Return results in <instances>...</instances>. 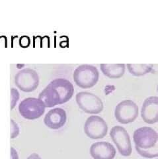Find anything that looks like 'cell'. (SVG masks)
<instances>
[{
  "label": "cell",
  "instance_id": "obj_1",
  "mask_svg": "<svg viewBox=\"0 0 158 159\" xmlns=\"http://www.w3.org/2000/svg\"><path fill=\"white\" fill-rule=\"evenodd\" d=\"M73 84L65 78L53 80L39 93L38 98L47 107H52L70 100L73 96Z\"/></svg>",
  "mask_w": 158,
  "mask_h": 159
},
{
  "label": "cell",
  "instance_id": "obj_2",
  "mask_svg": "<svg viewBox=\"0 0 158 159\" xmlns=\"http://www.w3.org/2000/svg\"><path fill=\"white\" fill-rule=\"evenodd\" d=\"M99 72L97 67L90 64H81L73 72V78L76 84L81 88H90L97 84Z\"/></svg>",
  "mask_w": 158,
  "mask_h": 159
},
{
  "label": "cell",
  "instance_id": "obj_3",
  "mask_svg": "<svg viewBox=\"0 0 158 159\" xmlns=\"http://www.w3.org/2000/svg\"><path fill=\"white\" fill-rule=\"evenodd\" d=\"M45 107L44 103L39 98H27L19 103V111L24 118L33 120L43 115Z\"/></svg>",
  "mask_w": 158,
  "mask_h": 159
},
{
  "label": "cell",
  "instance_id": "obj_4",
  "mask_svg": "<svg viewBox=\"0 0 158 159\" xmlns=\"http://www.w3.org/2000/svg\"><path fill=\"white\" fill-rule=\"evenodd\" d=\"M76 102L83 111L87 113L97 114L103 109L101 99L95 94L88 92H80L77 93Z\"/></svg>",
  "mask_w": 158,
  "mask_h": 159
},
{
  "label": "cell",
  "instance_id": "obj_5",
  "mask_svg": "<svg viewBox=\"0 0 158 159\" xmlns=\"http://www.w3.org/2000/svg\"><path fill=\"white\" fill-rule=\"evenodd\" d=\"M15 83L23 92H33L38 86V74L34 70L30 68L22 69L15 76Z\"/></svg>",
  "mask_w": 158,
  "mask_h": 159
},
{
  "label": "cell",
  "instance_id": "obj_6",
  "mask_svg": "<svg viewBox=\"0 0 158 159\" xmlns=\"http://www.w3.org/2000/svg\"><path fill=\"white\" fill-rule=\"evenodd\" d=\"M110 136L116 145L121 155L129 157L132 154V143L129 134L122 126L113 127L110 132Z\"/></svg>",
  "mask_w": 158,
  "mask_h": 159
},
{
  "label": "cell",
  "instance_id": "obj_7",
  "mask_svg": "<svg viewBox=\"0 0 158 159\" xmlns=\"http://www.w3.org/2000/svg\"><path fill=\"white\" fill-rule=\"evenodd\" d=\"M138 116V107L130 99H125L118 103L115 110L116 120L122 124H128L134 121Z\"/></svg>",
  "mask_w": 158,
  "mask_h": 159
},
{
  "label": "cell",
  "instance_id": "obj_8",
  "mask_svg": "<svg viewBox=\"0 0 158 159\" xmlns=\"http://www.w3.org/2000/svg\"><path fill=\"white\" fill-rule=\"evenodd\" d=\"M157 133L154 129L145 126L135 130L133 135V140L135 147L147 149L157 145Z\"/></svg>",
  "mask_w": 158,
  "mask_h": 159
},
{
  "label": "cell",
  "instance_id": "obj_9",
  "mask_svg": "<svg viewBox=\"0 0 158 159\" xmlns=\"http://www.w3.org/2000/svg\"><path fill=\"white\" fill-rule=\"evenodd\" d=\"M108 126L106 121L98 116L89 117L84 124V132L91 139H99L107 133Z\"/></svg>",
  "mask_w": 158,
  "mask_h": 159
},
{
  "label": "cell",
  "instance_id": "obj_10",
  "mask_svg": "<svg viewBox=\"0 0 158 159\" xmlns=\"http://www.w3.org/2000/svg\"><path fill=\"white\" fill-rule=\"evenodd\" d=\"M141 116L143 121L148 124H154L158 121V98L150 96L142 104Z\"/></svg>",
  "mask_w": 158,
  "mask_h": 159
},
{
  "label": "cell",
  "instance_id": "obj_11",
  "mask_svg": "<svg viewBox=\"0 0 158 159\" xmlns=\"http://www.w3.org/2000/svg\"><path fill=\"white\" fill-rule=\"evenodd\" d=\"M90 154L94 159H113L116 155V149L108 142H97L91 145Z\"/></svg>",
  "mask_w": 158,
  "mask_h": 159
},
{
  "label": "cell",
  "instance_id": "obj_12",
  "mask_svg": "<svg viewBox=\"0 0 158 159\" xmlns=\"http://www.w3.org/2000/svg\"><path fill=\"white\" fill-rule=\"evenodd\" d=\"M66 113L60 107L54 108L49 111L44 118V124L51 129H59L66 122Z\"/></svg>",
  "mask_w": 158,
  "mask_h": 159
},
{
  "label": "cell",
  "instance_id": "obj_13",
  "mask_svg": "<svg viewBox=\"0 0 158 159\" xmlns=\"http://www.w3.org/2000/svg\"><path fill=\"white\" fill-rule=\"evenodd\" d=\"M100 68L105 76L111 78H118L124 75L125 64H101Z\"/></svg>",
  "mask_w": 158,
  "mask_h": 159
},
{
  "label": "cell",
  "instance_id": "obj_14",
  "mask_svg": "<svg viewBox=\"0 0 158 159\" xmlns=\"http://www.w3.org/2000/svg\"><path fill=\"white\" fill-rule=\"evenodd\" d=\"M127 68L129 72L136 76L145 75L152 70L151 65L147 64H127Z\"/></svg>",
  "mask_w": 158,
  "mask_h": 159
},
{
  "label": "cell",
  "instance_id": "obj_15",
  "mask_svg": "<svg viewBox=\"0 0 158 159\" xmlns=\"http://www.w3.org/2000/svg\"><path fill=\"white\" fill-rule=\"evenodd\" d=\"M136 151L139 155L144 158H155L158 156V146L157 144L154 147L147 148V149H142L140 148L137 147H135Z\"/></svg>",
  "mask_w": 158,
  "mask_h": 159
},
{
  "label": "cell",
  "instance_id": "obj_16",
  "mask_svg": "<svg viewBox=\"0 0 158 159\" xmlns=\"http://www.w3.org/2000/svg\"><path fill=\"white\" fill-rule=\"evenodd\" d=\"M11 110H12L15 107L17 101L19 99V93L17 89L15 88H11Z\"/></svg>",
  "mask_w": 158,
  "mask_h": 159
},
{
  "label": "cell",
  "instance_id": "obj_17",
  "mask_svg": "<svg viewBox=\"0 0 158 159\" xmlns=\"http://www.w3.org/2000/svg\"><path fill=\"white\" fill-rule=\"evenodd\" d=\"M19 133V127L17 124L13 119H11V139H14L18 136Z\"/></svg>",
  "mask_w": 158,
  "mask_h": 159
},
{
  "label": "cell",
  "instance_id": "obj_18",
  "mask_svg": "<svg viewBox=\"0 0 158 159\" xmlns=\"http://www.w3.org/2000/svg\"><path fill=\"white\" fill-rule=\"evenodd\" d=\"M20 44L23 47H27L30 44V39L28 36H23L20 39Z\"/></svg>",
  "mask_w": 158,
  "mask_h": 159
},
{
  "label": "cell",
  "instance_id": "obj_19",
  "mask_svg": "<svg viewBox=\"0 0 158 159\" xmlns=\"http://www.w3.org/2000/svg\"><path fill=\"white\" fill-rule=\"evenodd\" d=\"M11 159H19L17 152L13 147H11Z\"/></svg>",
  "mask_w": 158,
  "mask_h": 159
},
{
  "label": "cell",
  "instance_id": "obj_20",
  "mask_svg": "<svg viewBox=\"0 0 158 159\" xmlns=\"http://www.w3.org/2000/svg\"><path fill=\"white\" fill-rule=\"evenodd\" d=\"M27 159H42L37 153H33Z\"/></svg>",
  "mask_w": 158,
  "mask_h": 159
}]
</instances>
